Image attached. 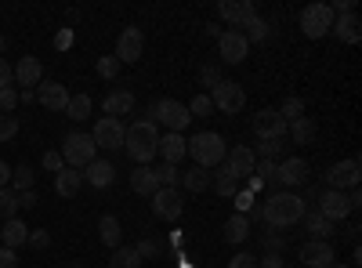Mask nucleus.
Wrapping results in <instances>:
<instances>
[{
  "label": "nucleus",
  "mask_w": 362,
  "mask_h": 268,
  "mask_svg": "<svg viewBox=\"0 0 362 268\" xmlns=\"http://www.w3.org/2000/svg\"><path fill=\"white\" fill-rule=\"evenodd\" d=\"M80 182H83V174H80V170H73V167H66L62 174L54 177V192L62 196V199H73V196L80 192Z\"/></svg>",
  "instance_id": "bb28decb"
},
{
  "label": "nucleus",
  "mask_w": 362,
  "mask_h": 268,
  "mask_svg": "<svg viewBox=\"0 0 362 268\" xmlns=\"http://www.w3.org/2000/svg\"><path fill=\"white\" fill-rule=\"evenodd\" d=\"M37 102L44 105V109H51V112H66V105H69V91L62 83H54V80H40L37 83Z\"/></svg>",
  "instance_id": "2eb2a0df"
},
{
  "label": "nucleus",
  "mask_w": 362,
  "mask_h": 268,
  "mask_svg": "<svg viewBox=\"0 0 362 268\" xmlns=\"http://www.w3.org/2000/svg\"><path fill=\"white\" fill-rule=\"evenodd\" d=\"M134 250H138V257H156V254H160L163 247H160L156 240H141V243H138Z\"/></svg>",
  "instance_id": "3c124183"
},
{
  "label": "nucleus",
  "mask_w": 362,
  "mask_h": 268,
  "mask_svg": "<svg viewBox=\"0 0 362 268\" xmlns=\"http://www.w3.org/2000/svg\"><path fill=\"white\" fill-rule=\"evenodd\" d=\"M18 206H22V211H29V206H37V192H33V189L18 192Z\"/></svg>",
  "instance_id": "13d9d810"
},
{
  "label": "nucleus",
  "mask_w": 362,
  "mask_h": 268,
  "mask_svg": "<svg viewBox=\"0 0 362 268\" xmlns=\"http://www.w3.org/2000/svg\"><path fill=\"white\" fill-rule=\"evenodd\" d=\"M228 268H257V261H254V254H235L228 261Z\"/></svg>",
  "instance_id": "864d4df0"
},
{
  "label": "nucleus",
  "mask_w": 362,
  "mask_h": 268,
  "mask_svg": "<svg viewBox=\"0 0 362 268\" xmlns=\"http://www.w3.org/2000/svg\"><path fill=\"white\" fill-rule=\"evenodd\" d=\"M33 182H37V174H33V170H29L25 163L11 170V185H15L11 192H15V196H18V192H25V189H33Z\"/></svg>",
  "instance_id": "c9c22d12"
},
{
  "label": "nucleus",
  "mask_w": 362,
  "mask_h": 268,
  "mask_svg": "<svg viewBox=\"0 0 362 268\" xmlns=\"http://www.w3.org/2000/svg\"><path fill=\"white\" fill-rule=\"evenodd\" d=\"M44 170H51V174H62V170H66L62 153H44Z\"/></svg>",
  "instance_id": "8fccbe9b"
},
{
  "label": "nucleus",
  "mask_w": 362,
  "mask_h": 268,
  "mask_svg": "<svg viewBox=\"0 0 362 268\" xmlns=\"http://www.w3.org/2000/svg\"><path fill=\"white\" fill-rule=\"evenodd\" d=\"M66 116H69V120H87V116H90V95H69Z\"/></svg>",
  "instance_id": "f704fd0d"
},
{
  "label": "nucleus",
  "mask_w": 362,
  "mask_h": 268,
  "mask_svg": "<svg viewBox=\"0 0 362 268\" xmlns=\"http://www.w3.org/2000/svg\"><path fill=\"white\" fill-rule=\"evenodd\" d=\"M131 189H134L138 196H153V192L163 189V185H160V177H156L153 167H134V174H131Z\"/></svg>",
  "instance_id": "393cba45"
},
{
  "label": "nucleus",
  "mask_w": 362,
  "mask_h": 268,
  "mask_svg": "<svg viewBox=\"0 0 362 268\" xmlns=\"http://www.w3.org/2000/svg\"><path fill=\"white\" fill-rule=\"evenodd\" d=\"M326 268H351V264H341V261H334V264H326Z\"/></svg>",
  "instance_id": "e2e57ef3"
},
{
  "label": "nucleus",
  "mask_w": 362,
  "mask_h": 268,
  "mask_svg": "<svg viewBox=\"0 0 362 268\" xmlns=\"http://www.w3.org/2000/svg\"><path fill=\"white\" fill-rule=\"evenodd\" d=\"M62 160H66V167L83 170L90 160H98V145H95V138L83 134V131L66 134V138H62Z\"/></svg>",
  "instance_id": "20e7f679"
},
{
  "label": "nucleus",
  "mask_w": 362,
  "mask_h": 268,
  "mask_svg": "<svg viewBox=\"0 0 362 268\" xmlns=\"http://www.w3.org/2000/svg\"><path fill=\"white\" fill-rule=\"evenodd\" d=\"M225 167L232 177H254V148L250 145H232L225 153Z\"/></svg>",
  "instance_id": "f3484780"
},
{
  "label": "nucleus",
  "mask_w": 362,
  "mask_h": 268,
  "mask_svg": "<svg viewBox=\"0 0 362 268\" xmlns=\"http://www.w3.org/2000/svg\"><path fill=\"white\" fill-rule=\"evenodd\" d=\"M8 182H11V167L0 160V189H8Z\"/></svg>",
  "instance_id": "052dcab7"
},
{
  "label": "nucleus",
  "mask_w": 362,
  "mask_h": 268,
  "mask_svg": "<svg viewBox=\"0 0 362 268\" xmlns=\"http://www.w3.org/2000/svg\"><path fill=\"white\" fill-rule=\"evenodd\" d=\"M15 134H18V116L0 112V141H11Z\"/></svg>",
  "instance_id": "a19ab883"
},
{
  "label": "nucleus",
  "mask_w": 362,
  "mask_h": 268,
  "mask_svg": "<svg viewBox=\"0 0 362 268\" xmlns=\"http://www.w3.org/2000/svg\"><path fill=\"white\" fill-rule=\"evenodd\" d=\"M4 47H8V37H0V54H4Z\"/></svg>",
  "instance_id": "0e129e2a"
},
{
  "label": "nucleus",
  "mask_w": 362,
  "mask_h": 268,
  "mask_svg": "<svg viewBox=\"0 0 362 268\" xmlns=\"http://www.w3.org/2000/svg\"><path fill=\"white\" fill-rule=\"evenodd\" d=\"M181 185H185L189 192H203V189H210V170H203V167L185 170V174H181Z\"/></svg>",
  "instance_id": "473e14b6"
},
{
  "label": "nucleus",
  "mask_w": 362,
  "mask_h": 268,
  "mask_svg": "<svg viewBox=\"0 0 362 268\" xmlns=\"http://www.w3.org/2000/svg\"><path fill=\"white\" fill-rule=\"evenodd\" d=\"M329 33H334L341 44H358V40H362V22H358L355 11H348V15H334V25H329Z\"/></svg>",
  "instance_id": "aec40b11"
},
{
  "label": "nucleus",
  "mask_w": 362,
  "mask_h": 268,
  "mask_svg": "<svg viewBox=\"0 0 362 268\" xmlns=\"http://www.w3.org/2000/svg\"><path fill=\"white\" fill-rule=\"evenodd\" d=\"M112 177H116V167H112L109 160H90V163L83 167V182H90L95 189H109Z\"/></svg>",
  "instance_id": "4be33fe9"
},
{
  "label": "nucleus",
  "mask_w": 362,
  "mask_h": 268,
  "mask_svg": "<svg viewBox=\"0 0 362 268\" xmlns=\"http://www.w3.org/2000/svg\"><path fill=\"white\" fill-rule=\"evenodd\" d=\"M29 240V228L18 221V218H11V221H4V228H0V247H8V250H18L22 243Z\"/></svg>",
  "instance_id": "a878e982"
},
{
  "label": "nucleus",
  "mask_w": 362,
  "mask_h": 268,
  "mask_svg": "<svg viewBox=\"0 0 362 268\" xmlns=\"http://www.w3.org/2000/svg\"><path fill=\"white\" fill-rule=\"evenodd\" d=\"M239 33L247 37V44H250V40H254V44H261V40H268V22H264V18L257 15V18H254V22H250L247 29H239Z\"/></svg>",
  "instance_id": "4c0bfd02"
},
{
  "label": "nucleus",
  "mask_w": 362,
  "mask_h": 268,
  "mask_svg": "<svg viewBox=\"0 0 362 268\" xmlns=\"http://www.w3.org/2000/svg\"><path fill=\"white\" fill-rule=\"evenodd\" d=\"M218 15H221L228 25H235V29H247V25L257 18V8H254V0H221Z\"/></svg>",
  "instance_id": "9b49d317"
},
{
  "label": "nucleus",
  "mask_w": 362,
  "mask_h": 268,
  "mask_svg": "<svg viewBox=\"0 0 362 268\" xmlns=\"http://www.w3.org/2000/svg\"><path fill=\"white\" fill-rule=\"evenodd\" d=\"M69 44H73V29H58L54 47H58V51H69Z\"/></svg>",
  "instance_id": "5fc2aeb1"
},
{
  "label": "nucleus",
  "mask_w": 362,
  "mask_h": 268,
  "mask_svg": "<svg viewBox=\"0 0 362 268\" xmlns=\"http://www.w3.org/2000/svg\"><path fill=\"white\" fill-rule=\"evenodd\" d=\"M156 148H160V131L153 120H138L127 127L124 134V153L134 160V167H145L148 160L156 156Z\"/></svg>",
  "instance_id": "f257e3e1"
},
{
  "label": "nucleus",
  "mask_w": 362,
  "mask_h": 268,
  "mask_svg": "<svg viewBox=\"0 0 362 268\" xmlns=\"http://www.w3.org/2000/svg\"><path fill=\"white\" fill-rule=\"evenodd\" d=\"M25 243L33 247V250H47V247H51V232H44V228L33 232V228H29V240H25Z\"/></svg>",
  "instance_id": "a18cd8bd"
},
{
  "label": "nucleus",
  "mask_w": 362,
  "mask_h": 268,
  "mask_svg": "<svg viewBox=\"0 0 362 268\" xmlns=\"http://www.w3.org/2000/svg\"><path fill=\"white\" fill-rule=\"evenodd\" d=\"M109 268H141V257L134 247H116L109 257Z\"/></svg>",
  "instance_id": "72a5a7b5"
},
{
  "label": "nucleus",
  "mask_w": 362,
  "mask_h": 268,
  "mask_svg": "<svg viewBox=\"0 0 362 268\" xmlns=\"http://www.w3.org/2000/svg\"><path fill=\"white\" fill-rule=\"evenodd\" d=\"M261 218L268 221V228H290L305 218V199L297 192H272V199L261 206Z\"/></svg>",
  "instance_id": "f03ea898"
},
{
  "label": "nucleus",
  "mask_w": 362,
  "mask_h": 268,
  "mask_svg": "<svg viewBox=\"0 0 362 268\" xmlns=\"http://www.w3.org/2000/svg\"><path fill=\"white\" fill-rule=\"evenodd\" d=\"M319 206H315V211L326 218V221H344L348 214H351V203H348V196L344 192H337V189H326V192H319V199H315Z\"/></svg>",
  "instance_id": "9d476101"
},
{
  "label": "nucleus",
  "mask_w": 362,
  "mask_h": 268,
  "mask_svg": "<svg viewBox=\"0 0 362 268\" xmlns=\"http://www.w3.org/2000/svg\"><path fill=\"white\" fill-rule=\"evenodd\" d=\"M329 25H334V11H329V4H308L305 11H300V29H305V37H312V40L326 37Z\"/></svg>",
  "instance_id": "0eeeda50"
},
{
  "label": "nucleus",
  "mask_w": 362,
  "mask_h": 268,
  "mask_svg": "<svg viewBox=\"0 0 362 268\" xmlns=\"http://www.w3.org/2000/svg\"><path fill=\"white\" fill-rule=\"evenodd\" d=\"M210 105L221 109L225 116H235V112H243V105H247V91L235 80H221L214 91H210Z\"/></svg>",
  "instance_id": "423d86ee"
},
{
  "label": "nucleus",
  "mask_w": 362,
  "mask_h": 268,
  "mask_svg": "<svg viewBox=\"0 0 362 268\" xmlns=\"http://www.w3.org/2000/svg\"><path fill=\"white\" fill-rule=\"evenodd\" d=\"M203 29H206V37H210V40H221V25L210 22V25H203Z\"/></svg>",
  "instance_id": "680f3d73"
},
{
  "label": "nucleus",
  "mask_w": 362,
  "mask_h": 268,
  "mask_svg": "<svg viewBox=\"0 0 362 268\" xmlns=\"http://www.w3.org/2000/svg\"><path fill=\"white\" fill-rule=\"evenodd\" d=\"M141 51H145V37H141V29L138 25H127L124 33H119V40H116V62L119 66H134L138 58H141Z\"/></svg>",
  "instance_id": "1a4fd4ad"
},
{
  "label": "nucleus",
  "mask_w": 362,
  "mask_h": 268,
  "mask_svg": "<svg viewBox=\"0 0 362 268\" xmlns=\"http://www.w3.org/2000/svg\"><path fill=\"white\" fill-rule=\"evenodd\" d=\"M148 116H153V124L160 120V124H163L170 134H181V131L189 127V120H192V116H189V109L181 105V102H174V98H163V102H156L153 109H148Z\"/></svg>",
  "instance_id": "39448f33"
},
{
  "label": "nucleus",
  "mask_w": 362,
  "mask_h": 268,
  "mask_svg": "<svg viewBox=\"0 0 362 268\" xmlns=\"http://www.w3.org/2000/svg\"><path fill=\"white\" fill-rule=\"evenodd\" d=\"M185 109H189V116H210V112H214V105H210V95H196L192 105H185Z\"/></svg>",
  "instance_id": "c03bdc74"
},
{
  "label": "nucleus",
  "mask_w": 362,
  "mask_h": 268,
  "mask_svg": "<svg viewBox=\"0 0 362 268\" xmlns=\"http://www.w3.org/2000/svg\"><path fill=\"white\" fill-rule=\"evenodd\" d=\"M185 203H181V192L177 189H156L153 192V214L163 218V221H177Z\"/></svg>",
  "instance_id": "4468645a"
},
{
  "label": "nucleus",
  "mask_w": 362,
  "mask_h": 268,
  "mask_svg": "<svg viewBox=\"0 0 362 268\" xmlns=\"http://www.w3.org/2000/svg\"><path fill=\"white\" fill-rule=\"evenodd\" d=\"M199 83L214 91V87L221 83V73H218V66H203V69H199Z\"/></svg>",
  "instance_id": "de8ad7c7"
},
{
  "label": "nucleus",
  "mask_w": 362,
  "mask_h": 268,
  "mask_svg": "<svg viewBox=\"0 0 362 268\" xmlns=\"http://www.w3.org/2000/svg\"><path fill=\"white\" fill-rule=\"evenodd\" d=\"M218 51H221V58H225L228 66H239L250 54V44H247V37L239 33V29H225L221 40H218Z\"/></svg>",
  "instance_id": "ddd939ff"
},
{
  "label": "nucleus",
  "mask_w": 362,
  "mask_h": 268,
  "mask_svg": "<svg viewBox=\"0 0 362 268\" xmlns=\"http://www.w3.org/2000/svg\"><path fill=\"white\" fill-rule=\"evenodd\" d=\"M102 109H105V116H112V120H119V116H127L131 109H134V95L131 91H112V95H105V102H102Z\"/></svg>",
  "instance_id": "b1692460"
},
{
  "label": "nucleus",
  "mask_w": 362,
  "mask_h": 268,
  "mask_svg": "<svg viewBox=\"0 0 362 268\" xmlns=\"http://www.w3.org/2000/svg\"><path fill=\"white\" fill-rule=\"evenodd\" d=\"M322 182H326V189H337V192L355 189V185H358V160H341V163H334V167L322 174Z\"/></svg>",
  "instance_id": "f8f14e48"
},
{
  "label": "nucleus",
  "mask_w": 362,
  "mask_h": 268,
  "mask_svg": "<svg viewBox=\"0 0 362 268\" xmlns=\"http://www.w3.org/2000/svg\"><path fill=\"white\" fill-rule=\"evenodd\" d=\"M0 268H18V257H15V250L0 247Z\"/></svg>",
  "instance_id": "4d7b16f0"
},
{
  "label": "nucleus",
  "mask_w": 362,
  "mask_h": 268,
  "mask_svg": "<svg viewBox=\"0 0 362 268\" xmlns=\"http://www.w3.org/2000/svg\"><path fill=\"white\" fill-rule=\"evenodd\" d=\"M257 268H283V257L279 254H268V257L257 261Z\"/></svg>",
  "instance_id": "bf43d9fd"
},
{
  "label": "nucleus",
  "mask_w": 362,
  "mask_h": 268,
  "mask_svg": "<svg viewBox=\"0 0 362 268\" xmlns=\"http://www.w3.org/2000/svg\"><path fill=\"white\" fill-rule=\"evenodd\" d=\"M156 153H163V163L177 167L181 156H189V141L181 138V134H170V131H167V134L160 138V148H156Z\"/></svg>",
  "instance_id": "5701e85b"
},
{
  "label": "nucleus",
  "mask_w": 362,
  "mask_h": 268,
  "mask_svg": "<svg viewBox=\"0 0 362 268\" xmlns=\"http://www.w3.org/2000/svg\"><path fill=\"white\" fill-rule=\"evenodd\" d=\"M264 247H268L272 254H276V250L283 247V240H279V228H268V235H264Z\"/></svg>",
  "instance_id": "6e6d98bb"
},
{
  "label": "nucleus",
  "mask_w": 362,
  "mask_h": 268,
  "mask_svg": "<svg viewBox=\"0 0 362 268\" xmlns=\"http://www.w3.org/2000/svg\"><path fill=\"white\" fill-rule=\"evenodd\" d=\"M98 76H105V80H116V76H119L116 54H102V58H98Z\"/></svg>",
  "instance_id": "ea45409f"
},
{
  "label": "nucleus",
  "mask_w": 362,
  "mask_h": 268,
  "mask_svg": "<svg viewBox=\"0 0 362 268\" xmlns=\"http://www.w3.org/2000/svg\"><path fill=\"white\" fill-rule=\"evenodd\" d=\"M98 235H102V243L105 247H119V235H124V232H119V218H112V214H105L102 221H98Z\"/></svg>",
  "instance_id": "2f4dec72"
},
{
  "label": "nucleus",
  "mask_w": 362,
  "mask_h": 268,
  "mask_svg": "<svg viewBox=\"0 0 362 268\" xmlns=\"http://www.w3.org/2000/svg\"><path fill=\"white\" fill-rule=\"evenodd\" d=\"M210 185H214V189H218V196H225V199H232V196L239 192L235 177L228 174V167H225V163H221V167H218L214 174H210Z\"/></svg>",
  "instance_id": "c85d7f7f"
},
{
  "label": "nucleus",
  "mask_w": 362,
  "mask_h": 268,
  "mask_svg": "<svg viewBox=\"0 0 362 268\" xmlns=\"http://www.w3.org/2000/svg\"><path fill=\"white\" fill-rule=\"evenodd\" d=\"M18 218V196L11 189H0V221Z\"/></svg>",
  "instance_id": "e433bc0d"
},
{
  "label": "nucleus",
  "mask_w": 362,
  "mask_h": 268,
  "mask_svg": "<svg viewBox=\"0 0 362 268\" xmlns=\"http://www.w3.org/2000/svg\"><path fill=\"white\" fill-rule=\"evenodd\" d=\"M247 235H250V218L232 214V218L225 221V243H243Z\"/></svg>",
  "instance_id": "cd10ccee"
},
{
  "label": "nucleus",
  "mask_w": 362,
  "mask_h": 268,
  "mask_svg": "<svg viewBox=\"0 0 362 268\" xmlns=\"http://www.w3.org/2000/svg\"><path fill=\"white\" fill-rule=\"evenodd\" d=\"M279 145H283V138L261 141V145H257V156H261V160H276V156H279Z\"/></svg>",
  "instance_id": "09e8293b"
},
{
  "label": "nucleus",
  "mask_w": 362,
  "mask_h": 268,
  "mask_svg": "<svg viewBox=\"0 0 362 268\" xmlns=\"http://www.w3.org/2000/svg\"><path fill=\"white\" fill-rule=\"evenodd\" d=\"M286 131H290V138H293L297 145H308V141L315 138V120H312V116H300V120L286 124Z\"/></svg>",
  "instance_id": "7c9ffc66"
},
{
  "label": "nucleus",
  "mask_w": 362,
  "mask_h": 268,
  "mask_svg": "<svg viewBox=\"0 0 362 268\" xmlns=\"http://www.w3.org/2000/svg\"><path fill=\"white\" fill-rule=\"evenodd\" d=\"M254 134L261 141H272V138H283L286 134V120L279 116V109H261L254 116Z\"/></svg>",
  "instance_id": "dca6fc26"
},
{
  "label": "nucleus",
  "mask_w": 362,
  "mask_h": 268,
  "mask_svg": "<svg viewBox=\"0 0 362 268\" xmlns=\"http://www.w3.org/2000/svg\"><path fill=\"white\" fill-rule=\"evenodd\" d=\"M308 163L300 160V156H290V160H283L279 167H276V182L279 185H286V189H297V185H305L308 182Z\"/></svg>",
  "instance_id": "a211bd4d"
},
{
  "label": "nucleus",
  "mask_w": 362,
  "mask_h": 268,
  "mask_svg": "<svg viewBox=\"0 0 362 268\" xmlns=\"http://www.w3.org/2000/svg\"><path fill=\"white\" fill-rule=\"evenodd\" d=\"M305 228H308V235H312V240H329V235H334V221H326L319 211L305 214Z\"/></svg>",
  "instance_id": "c756f323"
},
{
  "label": "nucleus",
  "mask_w": 362,
  "mask_h": 268,
  "mask_svg": "<svg viewBox=\"0 0 362 268\" xmlns=\"http://www.w3.org/2000/svg\"><path fill=\"white\" fill-rule=\"evenodd\" d=\"M11 80H15V69L8 66V58H0V91H4V87H11Z\"/></svg>",
  "instance_id": "603ef678"
},
{
  "label": "nucleus",
  "mask_w": 362,
  "mask_h": 268,
  "mask_svg": "<svg viewBox=\"0 0 362 268\" xmlns=\"http://www.w3.org/2000/svg\"><path fill=\"white\" fill-rule=\"evenodd\" d=\"M15 80H18V87H22V91H29V87H37V83L44 80V66H40V58L25 54L22 62L15 66Z\"/></svg>",
  "instance_id": "412c9836"
},
{
  "label": "nucleus",
  "mask_w": 362,
  "mask_h": 268,
  "mask_svg": "<svg viewBox=\"0 0 362 268\" xmlns=\"http://www.w3.org/2000/svg\"><path fill=\"white\" fill-rule=\"evenodd\" d=\"M156 177H160V185H163V189H174V185L181 182V170L170 167V163H163V167L156 170Z\"/></svg>",
  "instance_id": "37998d69"
},
{
  "label": "nucleus",
  "mask_w": 362,
  "mask_h": 268,
  "mask_svg": "<svg viewBox=\"0 0 362 268\" xmlns=\"http://www.w3.org/2000/svg\"><path fill=\"white\" fill-rule=\"evenodd\" d=\"M300 261H305V268H326L334 264V247H329V240H308L305 247H300Z\"/></svg>",
  "instance_id": "6ab92c4d"
},
{
  "label": "nucleus",
  "mask_w": 362,
  "mask_h": 268,
  "mask_svg": "<svg viewBox=\"0 0 362 268\" xmlns=\"http://www.w3.org/2000/svg\"><path fill=\"white\" fill-rule=\"evenodd\" d=\"M232 199H235V214H243V218H247L250 211L257 214V206H254V192H250V189H247V192H235Z\"/></svg>",
  "instance_id": "79ce46f5"
},
{
  "label": "nucleus",
  "mask_w": 362,
  "mask_h": 268,
  "mask_svg": "<svg viewBox=\"0 0 362 268\" xmlns=\"http://www.w3.org/2000/svg\"><path fill=\"white\" fill-rule=\"evenodd\" d=\"M279 116H283L286 124L300 120V116H305V102H300V98H286V102H283V109H279Z\"/></svg>",
  "instance_id": "58836bf2"
},
{
  "label": "nucleus",
  "mask_w": 362,
  "mask_h": 268,
  "mask_svg": "<svg viewBox=\"0 0 362 268\" xmlns=\"http://www.w3.org/2000/svg\"><path fill=\"white\" fill-rule=\"evenodd\" d=\"M225 153H228V148H225V138L214 134V131H203V134H196V138L189 141V156H192L196 167H203V170L225 163Z\"/></svg>",
  "instance_id": "7ed1b4c3"
},
{
  "label": "nucleus",
  "mask_w": 362,
  "mask_h": 268,
  "mask_svg": "<svg viewBox=\"0 0 362 268\" xmlns=\"http://www.w3.org/2000/svg\"><path fill=\"white\" fill-rule=\"evenodd\" d=\"M124 134H127V127L119 124V120H112V116H102V120L95 124V131H90L95 145H98V148H109V153L124 148Z\"/></svg>",
  "instance_id": "6e6552de"
},
{
  "label": "nucleus",
  "mask_w": 362,
  "mask_h": 268,
  "mask_svg": "<svg viewBox=\"0 0 362 268\" xmlns=\"http://www.w3.org/2000/svg\"><path fill=\"white\" fill-rule=\"evenodd\" d=\"M15 105H18V91L15 87H4V91H0V112H15Z\"/></svg>",
  "instance_id": "49530a36"
}]
</instances>
